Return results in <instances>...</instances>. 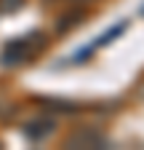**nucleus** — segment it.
Returning a JSON list of instances; mask_svg holds the SVG:
<instances>
[{
    "label": "nucleus",
    "instance_id": "f257e3e1",
    "mask_svg": "<svg viewBox=\"0 0 144 150\" xmlns=\"http://www.w3.org/2000/svg\"><path fill=\"white\" fill-rule=\"evenodd\" d=\"M45 43L48 40H45L43 32H29L27 38H11L3 46V51H0V64H6V67L27 64L45 48Z\"/></svg>",
    "mask_w": 144,
    "mask_h": 150
},
{
    "label": "nucleus",
    "instance_id": "f03ea898",
    "mask_svg": "<svg viewBox=\"0 0 144 150\" xmlns=\"http://www.w3.org/2000/svg\"><path fill=\"white\" fill-rule=\"evenodd\" d=\"M64 147H72V150H78V147H107V137L94 126H78L64 139Z\"/></svg>",
    "mask_w": 144,
    "mask_h": 150
},
{
    "label": "nucleus",
    "instance_id": "7ed1b4c3",
    "mask_svg": "<svg viewBox=\"0 0 144 150\" xmlns=\"http://www.w3.org/2000/svg\"><path fill=\"white\" fill-rule=\"evenodd\" d=\"M22 131H24V137L27 139H32V142H40V139H45V137H51L53 131H56V121L53 118H32V121H27L24 126H22Z\"/></svg>",
    "mask_w": 144,
    "mask_h": 150
},
{
    "label": "nucleus",
    "instance_id": "20e7f679",
    "mask_svg": "<svg viewBox=\"0 0 144 150\" xmlns=\"http://www.w3.org/2000/svg\"><path fill=\"white\" fill-rule=\"evenodd\" d=\"M83 16H85V11L83 8H78V11H72V13H64L62 19H59V24H56V32H69L72 27H75V24H80L83 22Z\"/></svg>",
    "mask_w": 144,
    "mask_h": 150
},
{
    "label": "nucleus",
    "instance_id": "39448f33",
    "mask_svg": "<svg viewBox=\"0 0 144 150\" xmlns=\"http://www.w3.org/2000/svg\"><path fill=\"white\" fill-rule=\"evenodd\" d=\"M45 110H59V112H75L78 110V102H67V99H53V97H45L40 99Z\"/></svg>",
    "mask_w": 144,
    "mask_h": 150
},
{
    "label": "nucleus",
    "instance_id": "423d86ee",
    "mask_svg": "<svg viewBox=\"0 0 144 150\" xmlns=\"http://www.w3.org/2000/svg\"><path fill=\"white\" fill-rule=\"evenodd\" d=\"M125 27H128V22H120V24H115V27H112L110 32H104V35L99 38V40L94 43V48H99V46H107V43H110V40H112V38H117V35H123V32H125Z\"/></svg>",
    "mask_w": 144,
    "mask_h": 150
},
{
    "label": "nucleus",
    "instance_id": "0eeeda50",
    "mask_svg": "<svg viewBox=\"0 0 144 150\" xmlns=\"http://www.w3.org/2000/svg\"><path fill=\"white\" fill-rule=\"evenodd\" d=\"M27 6V0H0V11L3 13H16Z\"/></svg>",
    "mask_w": 144,
    "mask_h": 150
},
{
    "label": "nucleus",
    "instance_id": "6e6552de",
    "mask_svg": "<svg viewBox=\"0 0 144 150\" xmlns=\"http://www.w3.org/2000/svg\"><path fill=\"white\" fill-rule=\"evenodd\" d=\"M72 3H88V0H72Z\"/></svg>",
    "mask_w": 144,
    "mask_h": 150
}]
</instances>
